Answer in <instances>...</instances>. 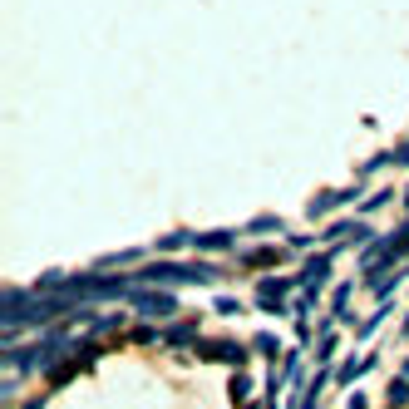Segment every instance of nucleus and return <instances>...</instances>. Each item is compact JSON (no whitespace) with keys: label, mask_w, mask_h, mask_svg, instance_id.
Instances as JSON below:
<instances>
[{"label":"nucleus","mask_w":409,"mask_h":409,"mask_svg":"<svg viewBox=\"0 0 409 409\" xmlns=\"http://www.w3.org/2000/svg\"><path fill=\"white\" fill-rule=\"evenodd\" d=\"M198 355H212V360H247L242 345H227V340H217V345H198Z\"/></svg>","instance_id":"nucleus-1"},{"label":"nucleus","mask_w":409,"mask_h":409,"mask_svg":"<svg viewBox=\"0 0 409 409\" xmlns=\"http://www.w3.org/2000/svg\"><path fill=\"white\" fill-rule=\"evenodd\" d=\"M281 301H286V286H276V281H266V286H262V306H271V311H276Z\"/></svg>","instance_id":"nucleus-2"},{"label":"nucleus","mask_w":409,"mask_h":409,"mask_svg":"<svg viewBox=\"0 0 409 409\" xmlns=\"http://www.w3.org/2000/svg\"><path fill=\"white\" fill-rule=\"evenodd\" d=\"M138 306H143V311H153V316H168V311H173V301H168V296H138Z\"/></svg>","instance_id":"nucleus-3"},{"label":"nucleus","mask_w":409,"mask_h":409,"mask_svg":"<svg viewBox=\"0 0 409 409\" xmlns=\"http://www.w3.org/2000/svg\"><path fill=\"white\" fill-rule=\"evenodd\" d=\"M390 404H394V409L409 404V380H394V385H390Z\"/></svg>","instance_id":"nucleus-4"},{"label":"nucleus","mask_w":409,"mask_h":409,"mask_svg":"<svg viewBox=\"0 0 409 409\" xmlns=\"http://www.w3.org/2000/svg\"><path fill=\"white\" fill-rule=\"evenodd\" d=\"M404 375H409V365H404Z\"/></svg>","instance_id":"nucleus-5"}]
</instances>
